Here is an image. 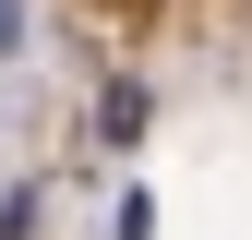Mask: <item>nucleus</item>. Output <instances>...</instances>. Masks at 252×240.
I'll return each mask as SVG.
<instances>
[{
    "label": "nucleus",
    "mask_w": 252,
    "mask_h": 240,
    "mask_svg": "<svg viewBox=\"0 0 252 240\" xmlns=\"http://www.w3.org/2000/svg\"><path fill=\"white\" fill-rule=\"evenodd\" d=\"M0 48H12V0H0Z\"/></svg>",
    "instance_id": "f257e3e1"
}]
</instances>
